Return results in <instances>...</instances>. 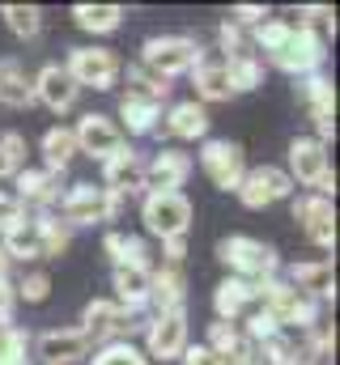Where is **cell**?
I'll return each mask as SVG.
<instances>
[{
  "instance_id": "cell-19",
  "label": "cell",
  "mask_w": 340,
  "mask_h": 365,
  "mask_svg": "<svg viewBox=\"0 0 340 365\" xmlns=\"http://www.w3.org/2000/svg\"><path fill=\"white\" fill-rule=\"evenodd\" d=\"M13 195L21 200V208L30 212H56V204H60V195H64V187H60V175H51V170H34V166H26L21 175H13Z\"/></svg>"
},
{
  "instance_id": "cell-2",
  "label": "cell",
  "mask_w": 340,
  "mask_h": 365,
  "mask_svg": "<svg viewBox=\"0 0 340 365\" xmlns=\"http://www.w3.org/2000/svg\"><path fill=\"white\" fill-rule=\"evenodd\" d=\"M124 195H115V191H106V187H98V182H73L64 195H60V221L77 234V230H89V225H111L119 212H124Z\"/></svg>"
},
{
  "instance_id": "cell-10",
  "label": "cell",
  "mask_w": 340,
  "mask_h": 365,
  "mask_svg": "<svg viewBox=\"0 0 340 365\" xmlns=\"http://www.w3.org/2000/svg\"><path fill=\"white\" fill-rule=\"evenodd\" d=\"M145 361H179L183 349L191 344L187 340V310H174V314H149L145 319Z\"/></svg>"
},
{
  "instance_id": "cell-40",
  "label": "cell",
  "mask_w": 340,
  "mask_h": 365,
  "mask_svg": "<svg viewBox=\"0 0 340 365\" xmlns=\"http://www.w3.org/2000/svg\"><path fill=\"white\" fill-rule=\"evenodd\" d=\"M0 365H34L30 357V331L26 327H4L0 331Z\"/></svg>"
},
{
  "instance_id": "cell-8",
  "label": "cell",
  "mask_w": 340,
  "mask_h": 365,
  "mask_svg": "<svg viewBox=\"0 0 340 365\" xmlns=\"http://www.w3.org/2000/svg\"><path fill=\"white\" fill-rule=\"evenodd\" d=\"M191 217H196V208H191V200L183 191H145L141 195V221L162 242L187 234L191 230Z\"/></svg>"
},
{
  "instance_id": "cell-1",
  "label": "cell",
  "mask_w": 340,
  "mask_h": 365,
  "mask_svg": "<svg viewBox=\"0 0 340 365\" xmlns=\"http://www.w3.org/2000/svg\"><path fill=\"white\" fill-rule=\"evenodd\" d=\"M255 306L281 327V331H311L319 323V302L302 297L298 289L285 284V276H268L255 284Z\"/></svg>"
},
{
  "instance_id": "cell-33",
  "label": "cell",
  "mask_w": 340,
  "mask_h": 365,
  "mask_svg": "<svg viewBox=\"0 0 340 365\" xmlns=\"http://www.w3.org/2000/svg\"><path fill=\"white\" fill-rule=\"evenodd\" d=\"M30 217H34V230H39L43 259H64L69 247H73V230H69L56 212H30Z\"/></svg>"
},
{
  "instance_id": "cell-16",
  "label": "cell",
  "mask_w": 340,
  "mask_h": 365,
  "mask_svg": "<svg viewBox=\"0 0 340 365\" xmlns=\"http://www.w3.org/2000/svg\"><path fill=\"white\" fill-rule=\"evenodd\" d=\"M294 221L302 225V234L319 247V251H332L336 247V208L332 200L315 195V191H302L294 200Z\"/></svg>"
},
{
  "instance_id": "cell-12",
  "label": "cell",
  "mask_w": 340,
  "mask_h": 365,
  "mask_svg": "<svg viewBox=\"0 0 340 365\" xmlns=\"http://www.w3.org/2000/svg\"><path fill=\"white\" fill-rule=\"evenodd\" d=\"M73 140H77V153L94 158V162H106L111 153H119L128 145L119 123L111 115H102V110H85L81 119L73 123Z\"/></svg>"
},
{
  "instance_id": "cell-32",
  "label": "cell",
  "mask_w": 340,
  "mask_h": 365,
  "mask_svg": "<svg viewBox=\"0 0 340 365\" xmlns=\"http://www.w3.org/2000/svg\"><path fill=\"white\" fill-rule=\"evenodd\" d=\"M0 247H4V255H9V264H34V259H43L34 217H26V221H17L13 230H4V234H0Z\"/></svg>"
},
{
  "instance_id": "cell-44",
  "label": "cell",
  "mask_w": 340,
  "mask_h": 365,
  "mask_svg": "<svg viewBox=\"0 0 340 365\" xmlns=\"http://www.w3.org/2000/svg\"><path fill=\"white\" fill-rule=\"evenodd\" d=\"M89 365H149V361L136 344H102V349H94Z\"/></svg>"
},
{
  "instance_id": "cell-9",
  "label": "cell",
  "mask_w": 340,
  "mask_h": 365,
  "mask_svg": "<svg viewBox=\"0 0 340 365\" xmlns=\"http://www.w3.org/2000/svg\"><path fill=\"white\" fill-rule=\"evenodd\" d=\"M191 162H200L204 179L213 182L217 191H239V182L247 175V153H243L239 140H217V136H209V140H200V153H196Z\"/></svg>"
},
{
  "instance_id": "cell-26",
  "label": "cell",
  "mask_w": 340,
  "mask_h": 365,
  "mask_svg": "<svg viewBox=\"0 0 340 365\" xmlns=\"http://www.w3.org/2000/svg\"><path fill=\"white\" fill-rule=\"evenodd\" d=\"M154 272V268H149ZM149 272L145 268H115L111 272V289H115V306L128 310V314H149Z\"/></svg>"
},
{
  "instance_id": "cell-41",
  "label": "cell",
  "mask_w": 340,
  "mask_h": 365,
  "mask_svg": "<svg viewBox=\"0 0 340 365\" xmlns=\"http://www.w3.org/2000/svg\"><path fill=\"white\" fill-rule=\"evenodd\" d=\"M26 136L21 132H0V179H13L26 170Z\"/></svg>"
},
{
  "instance_id": "cell-51",
  "label": "cell",
  "mask_w": 340,
  "mask_h": 365,
  "mask_svg": "<svg viewBox=\"0 0 340 365\" xmlns=\"http://www.w3.org/2000/svg\"><path fill=\"white\" fill-rule=\"evenodd\" d=\"M226 365H264V357H259V349H251V344L243 340V349H239V353H234Z\"/></svg>"
},
{
  "instance_id": "cell-7",
  "label": "cell",
  "mask_w": 340,
  "mask_h": 365,
  "mask_svg": "<svg viewBox=\"0 0 340 365\" xmlns=\"http://www.w3.org/2000/svg\"><path fill=\"white\" fill-rule=\"evenodd\" d=\"M64 73L73 77L77 90H115L119 86V73H124V60L111 51V47H69L64 56Z\"/></svg>"
},
{
  "instance_id": "cell-47",
  "label": "cell",
  "mask_w": 340,
  "mask_h": 365,
  "mask_svg": "<svg viewBox=\"0 0 340 365\" xmlns=\"http://www.w3.org/2000/svg\"><path fill=\"white\" fill-rule=\"evenodd\" d=\"M26 217H30V212L21 208V200H17L13 191H0V234H4V230H13V225H17V221H26Z\"/></svg>"
},
{
  "instance_id": "cell-45",
  "label": "cell",
  "mask_w": 340,
  "mask_h": 365,
  "mask_svg": "<svg viewBox=\"0 0 340 365\" xmlns=\"http://www.w3.org/2000/svg\"><path fill=\"white\" fill-rule=\"evenodd\" d=\"M217 51H221V60H234V56H243V51H251V43H247V30L243 26H234L230 17L217 26Z\"/></svg>"
},
{
  "instance_id": "cell-23",
  "label": "cell",
  "mask_w": 340,
  "mask_h": 365,
  "mask_svg": "<svg viewBox=\"0 0 340 365\" xmlns=\"http://www.w3.org/2000/svg\"><path fill=\"white\" fill-rule=\"evenodd\" d=\"M174 310H187V276L183 268L158 264L149 272V314H174Z\"/></svg>"
},
{
  "instance_id": "cell-20",
  "label": "cell",
  "mask_w": 340,
  "mask_h": 365,
  "mask_svg": "<svg viewBox=\"0 0 340 365\" xmlns=\"http://www.w3.org/2000/svg\"><path fill=\"white\" fill-rule=\"evenodd\" d=\"M209 106H200L196 98H183V102H170L162 110V123L158 132L170 140H209Z\"/></svg>"
},
{
  "instance_id": "cell-6",
  "label": "cell",
  "mask_w": 340,
  "mask_h": 365,
  "mask_svg": "<svg viewBox=\"0 0 340 365\" xmlns=\"http://www.w3.org/2000/svg\"><path fill=\"white\" fill-rule=\"evenodd\" d=\"M77 327L85 331V340H89L94 349H102V344H132V336L145 331V319L119 310L111 297H94V302H85Z\"/></svg>"
},
{
  "instance_id": "cell-50",
  "label": "cell",
  "mask_w": 340,
  "mask_h": 365,
  "mask_svg": "<svg viewBox=\"0 0 340 365\" xmlns=\"http://www.w3.org/2000/svg\"><path fill=\"white\" fill-rule=\"evenodd\" d=\"M179 361H183V365H226L217 353H213V349H209V344H187Z\"/></svg>"
},
{
  "instance_id": "cell-49",
  "label": "cell",
  "mask_w": 340,
  "mask_h": 365,
  "mask_svg": "<svg viewBox=\"0 0 340 365\" xmlns=\"http://www.w3.org/2000/svg\"><path fill=\"white\" fill-rule=\"evenodd\" d=\"M183 259H187V234L166 238V242H162V264H166V268H183Z\"/></svg>"
},
{
  "instance_id": "cell-5",
  "label": "cell",
  "mask_w": 340,
  "mask_h": 365,
  "mask_svg": "<svg viewBox=\"0 0 340 365\" xmlns=\"http://www.w3.org/2000/svg\"><path fill=\"white\" fill-rule=\"evenodd\" d=\"M285 175L294 187H306L324 200L336 195V175H332V158H328V145L315 140V136H294L289 140V166Z\"/></svg>"
},
{
  "instance_id": "cell-31",
  "label": "cell",
  "mask_w": 340,
  "mask_h": 365,
  "mask_svg": "<svg viewBox=\"0 0 340 365\" xmlns=\"http://www.w3.org/2000/svg\"><path fill=\"white\" fill-rule=\"evenodd\" d=\"M39 153H43V170H51V175H60V179H64V170H69V166H73V158H77L73 128H64V123L47 128V132H43V140H39Z\"/></svg>"
},
{
  "instance_id": "cell-30",
  "label": "cell",
  "mask_w": 340,
  "mask_h": 365,
  "mask_svg": "<svg viewBox=\"0 0 340 365\" xmlns=\"http://www.w3.org/2000/svg\"><path fill=\"white\" fill-rule=\"evenodd\" d=\"M259 357L264 365H319L311 344L302 340V331H276L268 344H259Z\"/></svg>"
},
{
  "instance_id": "cell-21",
  "label": "cell",
  "mask_w": 340,
  "mask_h": 365,
  "mask_svg": "<svg viewBox=\"0 0 340 365\" xmlns=\"http://www.w3.org/2000/svg\"><path fill=\"white\" fill-rule=\"evenodd\" d=\"M191 170H196V162H191V153H183V149H158L149 162H145V191H183V182L191 179Z\"/></svg>"
},
{
  "instance_id": "cell-13",
  "label": "cell",
  "mask_w": 340,
  "mask_h": 365,
  "mask_svg": "<svg viewBox=\"0 0 340 365\" xmlns=\"http://www.w3.org/2000/svg\"><path fill=\"white\" fill-rule=\"evenodd\" d=\"M294 93L306 102V115L315 123V140H332L336 136V90H332V77L324 73H311V77H298Z\"/></svg>"
},
{
  "instance_id": "cell-39",
  "label": "cell",
  "mask_w": 340,
  "mask_h": 365,
  "mask_svg": "<svg viewBox=\"0 0 340 365\" xmlns=\"http://www.w3.org/2000/svg\"><path fill=\"white\" fill-rule=\"evenodd\" d=\"M226 73H230V90L234 93H251L264 86V60L255 51H243V56L226 60Z\"/></svg>"
},
{
  "instance_id": "cell-25",
  "label": "cell",
  "mask_w": 340,
  "mask_h": 365,
  "mask_svg": "<svg viewBox=\"0 0 340 365\" xmlns=\"http://www.w3.org/2000/svg\"><path fill=\"white\" fill-rule=\"evenodd\" d=\"M255 310V284L251 280H239V276H226L217 289H213V314L221 323H243Z\"/></svg>"
},
{
  "instance_id": "cell-34",
  "label": "cell",
  "mask_w": 340,
  "mask_h": 365,
  "mask_svg": "<svg viewBox=\"0 0 340 365\" xmlns=\"http://www.w3.org/2000/svg\"><path fill=\"white\" fill-rule=\"evenodd\" d=\"M124 17H128L124 4H77L73 9V21L85 34H115L124 26Z\"/></svg>"
},
{
  "instance_id": "cell-15",
  "label": "cell",
  "mask_w": 340,
  "mask_h": 365,
  "mask_svg": "<svg viewBox=\"0 0 340 365\" xmlns=\"http://www.w3.org/2000/svg\"><path fill=\"white\" fill-rule=\"evenodd\" d=\"M94 353V344L85 340L81 327H51L39 340H30V357L43 365H77Z\"/></svg>"
},
{
  "instance_id": "cell-37",
  "label": "cell",
  "mask_w": 340,
  "mask_h": 365,
  "mask_svg": "<svg viewBox=\"0 0 340 365\" xmlns=\"http://www.w3.org/2000/svg\"><path fill=\"white\" fill-rule=\"evenodd\" d=\"M124 81H128V90L124 93H136V98H149V102H170V81H162V77H154L145 64H128L124 73H119Z\"/></svg>"
},
{
  "instance_id": "cell-11",
  "label": "cell",
  "mask_w": 340,
  "mask_h": 365,
  "mask_svg": "<svg viewBox=\"0 0 340 365\" xmlns=\"http://www.w3.org/2000/svg\"><path fill=\"white\" fill-rule=\"evenodd\" d=\"M239 204L243 208H251V212H264V208H272V204H281V200H289L294 195V182L285 175V166H247V175L239 182Z\"/></svg>"
},
{
  "instance_id": "cell-14",
  "label": "cell",
  "mask_w": 340,
  "mask_h": 365,
  "mask_svg": "<svg viewBox=\"0 0 340 365\" xmlns=\"http://www.w3.org/2000/svg\"><path fill=\"white\" fill-rule=\"evenodd\" d=\"M268 64L272 68H281L285 77H311V73H324V64H328V47L319 43V38H311V34H302L298 26H294V34H289V43L276 51V56H268Z\"/></svg>"
},
{
  "instance_id": "cell-46",
  "label": "cell",
  "mask_w": 340,
  "mask_h": 365,
  "mask_svg": "<svg viewBox=\"0 0 340 365\" xmlns=\"http://www.w3.org/2000/svg\"><path fill=\"white\" fill-rule=\"evenodd\" d=\"M272 13H268V4H234L230 9V21L234 26H243V30H255L259 21H268Z\"/></svg>"
},
{
  "instance_id": "cell-27",
  "label": "cell",
  "mask_w": 340,
  "mask_h": 365,
  "mask_svg": "<svg viewBox=\"0 0 340 365\" xmlns=\"http://www.w3.org/2000/svg\"><path fill=\"white\" fill-rule=\"evenodd\" d=\"M102 255L111 259V268H154L149 259V247L141 234H124V230H106L102 234Z\"/></svg>"
},
{
  "instance_id": "cell-18",
  "label": "cell",
  "mask_w": 340,
  "mask_h": 365,
  "mask_svg": "<svg viewBox=\"0 0 340 365\" xmlns=\"http://www.w3.org/2000/svg\"><path fill=\"white\" fill-rule=\"evenodd\" d=\"M281 276H285L289 289H298L311 302H332L336 297V268H332V259H302V264L281 268Z\"/></svg>"
},
{
  "instance_id": "cell-3",
  "label": "cell",
  "mask_w": 340,
  "mask_h": 365,
  "mask_svg": "<svg viewBox=\"0 0 340 365\" xmlns=\"http://www.w3.org/2000/svg\"><path fill=\"white\" fill-rule=\"evenodd\" d=\"M217 259H221V268L230 276H239V280H268V276H281V255H276V247L272 242H259L251 234H230V238H221L217 242Z\"/></svg>"
},
{
  "instance_id": "cell-24",
  "label": "cell",
  "mask_w": 340,
  "mask_h": 365,
  "mask_svg": "<svg viewBox=\"0 0 340 365\" xmlns=\"http://www.w3.org/2000/svg\"><path fill=\"white\" fill-rule=\"evenodd\" d=\"M0 106H9V110L34 106V73L17 56H0Z\"/></svg>"
},
{
  "instance_id": "cell-38",
  "label": "cell",
  "mask_w": 340,
  "mask_h": 365,
  "mask_svg": "<svg viewBox=\"0 0 340 365\" xmlns=\"http://www.w3.org/2000/svg\"><path fill=\"white\" fill-rule=\"evenodd\" d=\"M289 34H294V21L268 17V21H259L255 30H247V43H251L255 51H264V60H268V56H276V51L289 43Z\"/></svg>"
},
{
  "instance_id": "cell-36",
  "label": "cell",
  "mask_w": 340,
  "mask_h": 365,
  "mask_svg": "<svg viewBox=\"0 0 340 365\" xmlns=\"http://www.w3.org/2000/svg\"><path fill=\"white\" fill-rule=\"evenodd\" d=\"M294 26L302 30V34H311V38H319L324 47L332 43V34H336V13L328 9V4H302V9H294Z\"/></svg>"
},
{
  "instance_id": "cell-35",
  "label": "cell",
  "mask_w": 340,
  "mask_h": 365,
  "mask_svg": "<svg viewBox=\"0 0 340 365\" xmlns=\"http://www.w3.org/2000/svg\"><path fill=\"white\" fill-rule=\"evenodd\" d=\"M0 17H4V26H9V34L21 38V43H30V38L43 34V9H39V4H4Z\"/></svg>"
},
{
  "instance_id": "cell-43",
  "label": "cell",
  "mask_w": 340,
  "mask_h": 365,
  "mask_svg": "<svg viewBox=\"0 0 340 365\" xmlns=\"http://www.w3.org/2000/svg\"><path fill=\"white\" fill-rule=\"evenodd\" d=\"M13 293H17V306H43L51 297V276L47 272H21L13 280Z\"/></svg>"
},
{
  "instance_id": "cell-4",
  "label": "cell",
  "mask_w": 340,
  "mask_h": 365,
  "mask_svg": "<svg viewBox=\"0 0 340 365\" xmlns=\"http://www.w3.org/2000/svg\"><path fill=\"white\" fill-rule=\"evenodd\" d=\"M200 60H204V43L196 34H154L145 38L136 64H145L162 81H174V77H187Z\"/></svg>"
},
{
  "instance_id": "cell-52",
  "label": "cell",
  "mask_w": 340,
  "mask_h": 365,
  "mask_svg": "<svg viewBox=\"0 0 340 365\" xmlns=\"http://www.w3.org/2000/svg\"><path fill=\"white\" fill-rule=\"evenodd\" d=\"M9 268H13V264H9V255H4V247H0V280H9Z\"/></svg>"
},
{
  "instance_id": "cell-17",
  "label": "cell",
  "mask_w": 340,
  "mask_h": 365,
  "mask_svg": "<svg viewBox=\"0 0 340 365\" xmlns=\"http://www.w3.org/2000/svg\"><path fill=\"white\" fill-rule=\"evenodd\" d=\"M98 187H106V191H115V195H124V200L145 195V158H141L132 145H124L119 153H111V158L102 162V182H98Z\"/></svg>"
},
{
  "instance_id": "cell-22",
  "label": "cell",
  "mask_w": 340,
  "mask_h": 365,
  "mask_svg": "<svg viewBox=\"0 0 340 365\" xmlns=\"http://www.w3.org/2000/svg\"><path fill=\"white\" fill-rule=\"evenodd\" d=\"M81 90L73 86V77L64 73V64H43L34 73V102H43L51 115H69L77 106Z\"/></svg>"
},
{
  "instance_id": "cell-48",
  "label": "cell",
  "mask_w": 340,
  "mask_h": 365,
  "mask_svg": "<svg viewBox=\"0 0 340 365\" xmlns=\"http://www.w3.org/2000/svg\"><path fill=\"white\" fill-rule=\"evenodd\" d=\"M17 323V293H13V280H0V331Z\"/></svg>"
},
{
  "instance_id": "cell-28",
  "label": "cell",
  "mask_w": 340,
  "mask_h": 365,
  "mask_svg": "<svg viewBox=\"0 0 340 365\" xmlns=\"http://www.w3.org/2000/svg\"><path fill=\"white\" fill-rule=\"evenodd\" d=\"M191 86H196V102L200 106H209V102H230V98H239V93L230 90V73H226V60H200L191 73Z\"/></svg>"
},
{
  "instance_id": "cell-29",
  "label": "cell",
  "mask_w": 340,
  "mask_h": 365,
  "mask_svg": "<svg viewBox=\"0 0 340 365\" xmlns=\"http://www.w3.org/2000/svg\"><path fill=\"white\" fill-rule=\"evenodd\" d=\"M119 132H128V136H154L158 132V123H162V106L158 102H149V98H136V93H124L119 98ZM124 136V140H128Z\"/></svg>"
},
{
  "instance_id": "cell-42",
  "label": "cell",
  "mask_w": 340,
  "mask_h": 365,
  "mask_svg": "<svg viewBox=\"0 0 340 365\" xmlns=\"http://www.w3.org/2000/svg\"><path fill=\"white\" fill-rule=\"evenodd\" d=\"M204 344H209L221 361H230V357L243 349V331H239V323H221V319H217V323H209V340H204Z\"/></svg>"
}]
</instances>
